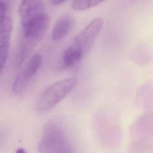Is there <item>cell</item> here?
<instances>
[{
	"label": "cell",
	"instance_id": "obj_1",
	"mask_svg": "<svg viewBox=\"0 0 153 153\" xmlns=\"http://www.w3.org/2000/svg\"><path fill=\"white\" fill-rule=\"evenodd\" d=\"M50 25L49 17L43 11L22 23V34L15 57L14 66H20L45 35Z\"/></svg>",
	"mask_w": 153,
	"mask_h": 153
},
{
	"label": "cell",
	"instance_id": "obj_2",
	"mask_svg": "<svg viewBox=\"0 0 153 153\" xmlns=\"http://www.w3.org/2000/svg\"><path fill=\"white\" fill-rule=\"evenodd\" d=\"M38 151L39 153H74L65 133L55 123L45 126L38 144Z\"/></svg>",
	"mask_w": 153,
	"mask_h": 153
},
{
	"label": "cell",
	"instance_id": "obj_3",
	"mask_svg": "<svg viewBox=\"0 0 153 153\" xmlns=\"http://www.w3.org/2000/svg\"><path fill=\"white\" fill-rule=\"evenodd\" d=\"M76 78L58 81L47 87L37 98L35 107L39 112H45L54 107L75 87Z\"/></svg>",
	"mask_w": 153,
	"mask_h": 153
},
{
	"label": "cell",
	"instance_id": "obj_4",
	"mask_svg": "<svg viewBox=\"0 0 153 153\" xmlns=\"http://www.w3.org/2000/svg\"><path fill=\"white\" fill-rule=\"evenodd\" d=\"M42 63V57L40 54H34L27 64L16 76L12 90L16 94H22L28 89L34 76L39 70Z\"/></svg>",
	"mask_w": 153,
	"mask_h": 153
},
{
	"label": "cell",
	"instance_id": "obj_5",
	"mask_svg": "<svg viewBox=\"0 0 153 153\" xmlns=\"http://www.w3.org/2000/svg\"><path fill=\"white\" fill-rule=\"evenodd\" d=\"M103 25V20L102 18L97 17L93 19L76 35L71 45L85 55L90 50Z\"/></svg>",
	"mask_w": 153,
	"mask_h": 153
},
{
	"label": "cell",
	"instance_id": "obj_6",
	"mask_svg": "<svg viewBox=\"0 0 153 153\" xmlns=\"http://www.w3.org/2000/svg\"><path fill=\"white\" fill-rule=\"evenodd\" d=\"M0 71L2 74L8 55L13 22L8 16L0 20Z\"/></svg>",
	"mask_w": 153,
	"mask_h": 153
},
{
	"label": "cell",
	"instance_id": "obj_7",
	"mask_svg": "<svg viewBox=\"0 0 153 153\" xmlns=\"http://www.w3.org/2000/svg\"><path fill=\"white\" fill-rule=\"evenodd\" d=\"M41 12H43L42 0H22L19 7L22 23Z\"/></svg>",
	"mask_w": 153,
	"mask_h": 153
},
{
	"label": "cell",
	"instance_id": "obj_8",
	"mask_svg": "<svg viewBox=\"0 0 153 153\" xmlns=\"http://www.w3.org/2000/svg\"><path fill=\"white\" fill-rule=\"evenodd\" d=\"M74 25V19L69 15L60 17L56 22L51 32L52 39L54 41L62 39L71 31Z\"/></svg>",
	"mask_w": 153,
	"mask_h": 153
},
{
	"label": "cell",
	"instance_id": "obj_9",
	"mask_svg": "<svg viewBox=\"0 0 153 153\" xmlns=\"http://www.w3.org/2000/svg\"><path fill=\"white\" fill-rule=\"evenodd\" d=\"M83 53L72 45H70L64 51L62 58V65L64 68H69L81 60Z\"/></svg>",
	"mask_w": 153,
	"mask_h": 153
},
{
	"label": "cell",
	"instance_id": "obj_10",
	"mask_svg": "<svg viewBox=\"0 0 153 153\" xmlns=\"http://www.w3.org/2000/svg\"><path fill=\"white\" fill-rule=\"evenodd\" d=\"M106 0H74L72 7L77 11H84L94 7Z\"/></svg>",
	"mask_w": 153,
	"mask_h": 153
},
{
	"label": "cell",
	"instance_id": "obj_11",
	"mask_svg": "<svg viewBox=\"0 0 153 153\" xmlns=\"http://www.w3.org/2000/svg\"><path fill=\"white\" fill-rule=\"evenodd\" d=\"M15 153H27V151L24 149V148H18L16 151V152Z\"/></svg>",
	"mask_w": 153,
	"mask_h": 153
},
{
	"label": "cell",
	"instance_id": "obj_12",
	"mask_svg": "<svg viewBox=\"0 0 153 153\" xmlns=\"http://www.w3.org/2000/svg\"><path fill=\"white\" fill-rule=\"evenodd\" d=\"M51 3L53 4H61L63 2H64L65 0H50Z\"/></svg>",
	"mask_w": 153,
	"mask_h": 153
},
{
	"label": "cell",
	"instance_id": "obj_13",
	"mask_svg": "<svg viewBox=\"0 0 153 153\" xmlns=\"http://www.w3.org/2000/svg\"><path fill=\"white\" fill-rule=\"evenodd\" d=\"M13 1V0H0V2H3L5 4H7L8 7L10 3H11Z\"/></svg>",
	"mask_w": 153,
	"mask_h": 153
}]
</instances>
